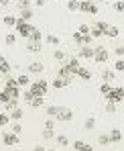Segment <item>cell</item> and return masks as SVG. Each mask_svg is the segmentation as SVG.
Here are the masks:
<instances>
[{"instance_id":"obj_54","label":"cell","mask_w":124,"mask_h":151,"mask_svg":"<svg viewBox=\"0 0 124 151\" xmlns=\"http://www.w3.org/2000/svg\"><path fill=\"white\" fill-rule=\"evenodd\" d=\"M33 151H45V147H41V145H35V147H33Z\"/></svg>"},{"instance_id":"obj_45","label":"cell","mask_w":124,"mask_h":151,"mask_svg":"<svg viewBox=\"0 0 124 151\" xmlns=\"http://www.w3.org/2000/svg\"><path fill=\"white\" fill-rule=\"evenodd\" d=\"M8 100H10V94H8L6 90H0V102H2V104H6Z\"/></svg>"},{"instance_id":"obj_35","label":"cell","mask_w":124,"mask_h":151,"mask_svg":"<svg viewBox=\"0 0 124 151\" xmlns=\"http://www.w3.org/2000/svg\"><path fill=\"white\" fill-rule=\"evenodd\" d=\"M43 139H45V141H51V139H55V133H53V129H45V131H43Z\"/></svg>"},{"instance_id":"obj_47","label":"cell","mask_w":124,"mask_h":151,"mask_svg":"<svg viewBox=\"0 0 124 151\" xmlns=\"http://www.w3.org/2000/svg\"><path fill=\"white\" fill-rule=\"evenodd\" d=\"M12 133H14V135H21V133H23V125H21V121H16V123L12 125Z\"/></svg>"},{"instance_id":"obj_50","label":"cell","mask_w":124,"mask_h":151,"mask_svg":"<svg viewBox=\"0 0 124 151\" xmlns=\"http://www.w3.org/2000/svg\"><path fill=\"white\" fill-rule=\"evenodd\" d=\"M114 53H116V57H124V45H118V47H114Z\"/></svg>"},{"instance_id":"obj_25","label":"cell","mask_w":124,"mask_h":151,"mask_svg":"<svg viewBox=\"0 0 124 151\" xmlns=\"http://www.w3.org/2000/svg\"><path fill=\"white\" fill-rule=\"evenodd\" d=\"M8 94H10V98H21V88L19 86H14V88H4Z\"/></svg>"},{"instance_id":"obj_39","label":"cell","mask_w":124,"mask_h":151,"mask_svg":"<svg viewBox=\"0 0 124 151\" xmlns=\"http://www.w3.org/2000/svg\"><path fill=\"white\" fill-rule=\"evenodd\" d=\"M94 27H96V29H100L102 33H106V29H108L110 25H108L106 21H96V25H94Z\"/></svg>"},{"instance_id":"obj_13","label":"cell","mask_w":124,"mask_h":151,"mask_svg":"<svg viewBox=\"0 0 124 151\" xmlns=\"http://www.w3.org/2000/svg\"><path fill=\"white\" fill-rule=\"evenodd\" d=\"M75 76H79V78H81V80H86V82H90V80H92V72H90L88 68H83V65L77 70V74H75Z\"/></svg>"},{"instance_id":"obj_10","label":"cell","mask_w":124,"mask_h":151,"mask_svg":"<svg viewBox=\"0 0 124 151\" xmlns=\"http://www.w3.org/2000/svg\"><path fill=\"white\" fill-rule=\"evenodd\" d=\"M73 151H94V147L90 145V143H86V141H73Z\"/></svg>"},{"instance_id":"obj_14","label":"cell","mask_w":124,"mask_h":151,"mask_svg":"<svg viewBox=\"0 0 124 151\" xmlns=\"http://www.w3.org/2000/svg\"><path fill=\"white\" fill-rule=\"evenodd\" d=\"M29 84H31V78H29L26 74H21L19 78H16V86H19V88H26Z\"/></svg>"},{"instance_id":"obj_6","label":"cell","mask_w":124,"mask_h":151,"mask_svg":"<svg viewBox=\"0 0 124 151\" xmlns=\"http://www.w3.org/2000/svg\"><path fill=\"white\" fill-rule=\"evenodd\" d=\"M63 65H65V68H67V70H69V72H71L73 76L77 74V70L81 68V65H79V57H67Z\"/></svg>"},{"instance_id":"obj_33","label":"cell","mask_w":124,"mask_h":151,"mask_svg":"<svg viewBox=\"0 0 124 151\" xmlns=\"http://www.w3.org/2000/svg\"><path fill=\"white\" fill-rule=\"evenodd\" d=\"M57 110H59V106H57V104H51V106H47V114H49V119H55Z\"/></svg>"},{"instance_id":"obj_8","label":"cell","mask_w":124,"mask_h":151,"mask_svg":"<svg viewBox=\"0 0 124 151\" xmlns=\"http://www.w3.org/2000/svg\"><path fill=\"white\" fill-rule=\"evenodd\" d=\"M94 53H96V47H92V45L79 47V57H83V59H94Z\"/></svg>"},{"instance_id":"obj_16","label":"cell","mask_w":124,"mask_h":151,"mask_svg":"<svg viewBox=\"0 0 124 151\" xmlns=\"http://www.w3.org/2000/svg\"><path fill=\"white\" fill-rule=\"evenodd\" d=\"M43 104H45V96H35L33 100L29 102V106H31V108H41Z\"/></svg>"},{"instance_id":"obj_57","label":"cell","mask_w":124,"mask_h":151,"mask_svg":"<svg viewBox=\"0 0 124 151\" xmlns=\"http://www.w3.org/2000/svg\"><path fill=\"white\" fill-rule=\"evenodd\" d=\"M96 2H106V0H96Z\"/></svg>"},{"instance_id":"obj_56","label":"cell","mask_w":124,"mask_h":151,"mask_svg":"<svg viewBox=\"0 0 124 151\" xmlns=\"http://www.w3.org/2000/svg\"><path fill=\"white\" fill-rule=\"evenodd\" d=\"M2 61H4V57H2V55H0V63H2Z\"/></svg>"},{"instance_id":"obj_27","label":"cell","mask_w":124,"mask_h":151,"mask_svg":"<svg viewBox=\"0 0 124 151\" xmlns=\"http://www.w3.org/2000/svg\"><path fill=\"white\" fill-rule=\"evenodd\" d=\"M10 68H12V65L4 59V61L0 63V74H2V76H8V74H10Z\"/></svg>"},{"instance_id":"obj_46","label":"cell","mask_w":124,"mask_h":151,"mask_svg":"<svg viewBox=\"0 0 124 151\" xmlns=\"http://www.w3.org/2000/svg\"><path fill=\"white\" fill-rule=\"evenodd\" d=\"M90 35H92V39H100L104 33L100 31V29H96V27H92V31H90Z\"/></svg>"},{"instance_id":"obj_15","label":"cell","mask_w":124,"mask_h":151,"mask_svg":"<svg viewBox=\"0 0 124 151\" xmlns=\"http://www.w3.org/2000/svg\"><path fill=\"white\" fill-rule=\"evenodd\" d=\"M102 80H104V82H114V80H116V72H114V70H104V72H102Z\"/></svg>"},{"instance_id":"obj_18","label":"cell","mask_w":124,"mask_h":151,"mask_svg":"<svg viewBox=\"0 0 124 151\" xmlns=\"http://www.w3.org/2000/svg\"><path fill=\"white\" fill-rule=\"evenodd\" d=\"M104 35H108L110 39H114V37H118V35H120V29H118V27H114V25H110L108 29H106V33H104Z\"/></svg>"},{"instance_id":"obj_51","label":"cell","mask_w":124,"mask_h":151,"mask_svg":"<svg viewBox=\"0 0 124 151\" xmlns=\"http://www.w3.org/2000/svg\"><path fill=\"white\" fill-rule=\"evenodd\" d=\"M77 31H79L81 35H90V31H92V29H90L88 25H79V29H77Z\"/></svg>"},{"instance_id":"obj_3","label":"cell","mask_w":124,"mask_h":151,"mask_svg":"<svg viewBox=\"0 0 124 151\" xmlns=\"http://www.w3.org/2000/svg\"><path fill=\"white\" fill-rule=\"evenodd\" d=\"M14 29H16V33H19L21 37L29 39V37H31V31H33V25H29V21L16 19V25H14Z\"/></svg>"},{"instance_id":"obj_44","label":"cell","mask_w":124,"mask_h":151,"mask_svg":"<svg viewBox=\"0 0 124 151\" xmlns=\"http://www.w3.org/2000/svg\"><path fill=\"white\" fill-rule=\"evenodd\" d=\"M73 41H75V43H77V45H79V47L83 45V35H81L79 31H77V33H73Z\"/></svg>"},{"instance_id":"obj_52","label":"cell","mask_w":124,"mask_h":151,"mask_svg":"<svg viewBox=\"0 0 124 151\" xmlns=\"http://www.w3.org/2000/svg\"><path fill=\"white\" fill-rule=\"evenodd\" d=\"M45 129H55V119H47L45 121Z\"/></svg>"},{"instance_id":"obj_4","label":"cell","mask_w":124,"mask_h":151,"mask_svg":"<svg viewBox=\"0 0 124 151\" xmlns=\"http://www.w3.org/2000/svg\"><path fill=\"white\" fill-rule=\"evenodd\" d=\"M55 121H61V123L73 121V110L67 108V106H59V110H57V114H55Z\"/></svg>"},{"instance_id":"obj_26","label":"cell","mask_w":124,"mask_h":151,"mask_svg":"<svg viewBox=\"0 0 124 151\" xmlns=\"http://www.w3.org/2000/svg\"><path fill=\"white\" fill-rule=\"evenodd\" d=\"M57 76H61V78H65V80H71V78H73V74H71L65 65H61V68H59V74H57Z\"/></svg>"},{"instance_id":"obj_55","label":"cell","mask_w":124,"mask_h":151,"mask_svg":"<svg viewBox=\"0 0 124 151\" xmlns=\"http://www.w3.org/2000/svg\"><path fill=\"white\" fill-rule=\"evenodd\" d=\"M8 2H10V0H0V6H6Z\"/></svg>"},{"instance_id":"obj_21","label":"cell","mask_w":124,"mask_h":151,"mask_svg":"<svg viewBox=\"0 0 124 151\" xmlns=\"http://www.w3.org/2000/svg\"><path fill=\"white\" fill-rule=\"evenodd\" d=\"M23 114H25V112H23V108H21V106H19V108H14L12 112H8V116H10L12 121H21V119H23Z\"/></svg>"},{"instance_id":"obj_30","label":"cell","mask_w":124,"mask_h":151,"mask_svg":"<svg viewBox=\"0 0 124 151\" xmlns=\"http://www.w3.org/2000/svg\"><path fill=\"white\" fill-rule=\"evenodd\" d=\"M53 57H55L57 61H65V59H67L65 51H61V49H55V51H53Z\"/></svg>"},{"instance_id":"obj_42","label":"cell","mask_w":124,"mask_h":151,"mask_svg":"<svg viewBox=\"0 0 124 151\" xmlns=\"http://www.w3.org/2000/svg\"><path fill=\"white\" fill-rule=\"evenodd\" d=\"M23 98H25V102L26 104H29V102L33 100V98H35V94H33V92H31V88H29V90H25V92H23Z\"/></svg>"},{"instance_id":"obj_32","label":"cell","mask_w":124,"mask_h":151,"mask_svg":"<svg viewBox=\"0 0 124 151\" xmlns=\"http://www.w3.org/2000/svg\"><path fill=\"white\" fill-rule=\"evenodd\" d=\"M67 8L75 12V10H79V0H67Z\"/></svg>"},{"instance_id":"obj_49","label":"cell","mask_w":124,"mask_h":151,"mask_svg":"<svg viewBox=\"0 0 124 151\" xmlns=\"http://www.w3.org/2000/svg\"><path fill=\"white\" fill-rule=\"evenodd\" d=\"M88 12H90V14H98V4H96L94 0H92V4H90V8H88Z\"/></svg>"},{"instance_id":"obj_37","label":"cell","mask_w":124,"mask_h":151,"mask_svg":"<svg viewBox=\"0 0 124 151\" xmlns=\"http://www.w3.org/2000/svg\"><path fill=\"white\" fill-rule=\"evenodd\" d=\"M14 86H16V78H10V76H6L4 88H14Z\"/></svg>"},{"instance_id":"obj_34","label":"cell","mask_w":124,"mask_h":151,"mask_svg":"<svg viewBox=\"0 0 124 151\" xmlns=\"http://www.w3.org/2000/svg\"><path fill=\"white\" fill-rule=\"evenodd\" d=\"M110 90H112V86H110V82H104V84L100 86V94H102V96H106V94H108Z\"/></svg>"},{"instance_id":"obj_40","label":"cell","mask_w":124,"mask_h":151,"mask_svg":"<svg viewBox=\"0 0 124 151\" xmlns=\"http://www.w3.org/2000/svg\"><path fill=\"white\" fill-rule=\"evenodd\" d=\"M47 43L57 47V45H59V37H57V35H47Z\"/></svg>"},{"instance_id":"obj_17","label":"cell","mask_w":124,"mask_h":151,"mask_svg":"<svg viewBox=\"0 0 124 151\" xmlns=\"http://www.w3.org/2000/svg\"><path fill=\"white\" fill-rule=\"evenodd\" d=\"M41 31L37 29V27H33V31H31V37H29V41H35V43H41Z\"/></svg>"},{"instance_id":"obj_19","label":"cell","mask_w":124,"mask_h":151,"mask_svg":"<svg viewBox=\"0 0 124 151\" xmlns=\"http://www.w3.org/2000/svg\"><path fill=\"white\" fill-rule=\"evenodd\" d=\"M4 108H6V112H12L14 108H19V98H10V100L4 104Z\"/></svg>"},{"instance_id":"obj_29","label":"cell","mask_w":124,"mask_h":151,"mask_svg":"<svg viewBox=\"0 0 124 151\" xmlns=\"http://www.w3.org/2000/svg\"><path fill=\"white\" fill-rule=\"evenodd\" d=\"M19 19H23V21H31L33 19V8H25V10H21V17Z\"/></svg>"},{"instance_id":"obj_11","label":"cell","mask_w":124,"mask_h":151,"mask_svg":"<svg viewBox=\"0 0 124 151\" xmlns=\"http://www.w3.org/2000/svg\"><path fill=\"white\" fill-rule=\"evenodd\" d=\"M43 70H45V65H43L41 61H31V63H29V72H31V74H41Z\"/></svg>"},{"instance_id":"obj_23","label":"cell","mask_w":124,"mask_h":151,"mask_svg":"<svg viewBox=\"0 0 124 151\" xmlns=\"http://www.w3.org/2000/svg\"><path fill=\"white\" fill-rule=\"evenodd\" d=\"M98 143L102 145V147L110 145V135H108V133H102V135H98Z\"/></svg>"},{"instance_id":"obj_1","label":"cell","mask_w":124,"mask_h":151,"mask_svg":"<svg viewBox=\"0 0 124 151\" xmlns=\"http://www.w3.org/2000/svg\"><path fill=\"white\" fill-rule=\"evenodd\" d=\"M47 90H49V82H47V80H43V78H39L37 82H33V84H31V92H33L35 96H45V94H47Z\"/></svg>"},{"instance_id":"obj_53","label":"cell","mask_w":124,"mask_h":151,"mask_svg":"<svg viewBox=\"0 0 124 151\" xmlns=\"http://www.w3.org/2000/svg\"><path fill=\"white\" fill-rule=\"evenodd\" d=\"M45 4H47V0H35V6H39V8L45 6Z\"/></svg>"},{"instance_id":"obj_38","label":"cell","mask_w":124,"mask_h":151,"mask_svg":"<svg viewBox=\"0 0 124 151\" xmlns=\"http://www.w3.org/2000/svg\"><path fill=\"white\" fill-rule=\"evenodd\" d=\"M116 108H118V104H114V102H106V112H108V114H114Z\"/></svg>"},{"instance_id":"obj_24","label":"cell","mask_w":124,"mask_h":151,"mask_svg":"<svg viewBox=\"0 0 124 151\" xmlns=\"http://www.w3.org/2000/svg\"><path fill=\"white\" fill-rule=\"evenodd\" d=\"M26 49L31 51V53H39V51H41V43H35V41H29V43H26Z\"/></svg>"},{"instance_id":"obj_12","label":"cell","mask_w":124,"mask_h":151,"mask_svg":"<svg viewBox=\"0 0 124 151\" xmlns=\"http://www.w3.org/2000/svg\"><path fill=\"white\" fill-rule=\"evenodd\" d=\"M108 135H110V143H120L122 141V131L120 129H112Z\"/></svg>"},{"instance_id":"obj_36","label":"cell","mask_w":124,"mask_h":151,"mask_svg":"<svg viewBox=\"0 0 124 151\" xmlns=\"http://www.w3.org/2000/svg\"><path fill=\"white\" fill-rule=\"evenodd\" d=\"M114 72H124V59H122V57L116 59V63H114Z\"/></svg>"},{"instance_id":"obj_22","label":"cell","mask_w":124,"mask_h":151,"mask_svg":"<svg viewBox=\"0 0 124 151\" xmlns=\"http://www.w3.org/2000/svg\"><path fill=\"white\" fill-rule=\"evenodd\" d=\"M55 141H57L59 147H69V139L65 135H55Z\"/></svg>"},{"instance_id":"obj_20","label":"cell","mask_w":124,"mask_h":151,"mask_svg":"<svg viewBox=\"0 0 124 151\" xmlns=\"http://www.w3.org/2000/svg\"><path fill=\"white\" fill-rule=\"evenodd\" d=\"M83 129H86V131H94V129H96V119H94V116H88V119L83 121Z\"/></svg>"},{"instance_id":"obj_43","label":"cell","mask_w":124,"mask_h":151,"mask_svg":"<svg viewBox=\"0 0 124 151\" xmlns=\"http://www.w3.org/2000/svg\"><path fill=\"white\" fill-rule=\"evenodd\" d=\"M8 121H10V116H8V112H0V127L8 125Z\"/></svg>"},{"instance_id":"obj_58","label":"cell","mask_w":124,"mask_h":151,"mask_svg":"<svg viewBox=\"0 0 124 151\" xmlns=\"http://www.w3.org/2000/svg\"><path fill=\"white\" fill-rule=\"evenodd\" d=\"M45 151H55V149H45Z\"/></svg>"},{"instance_id":"obj_7","label":"cell","mask_w":124,"mask_h":151,"mask_svg":"<svg viewBox=\"0 0 124 151\" xmlns=\"http://www.w3.org/2000/svg\"><path fill=\"white\" fill-rule=\"evenodd\" d=\"M108 57H110V53L106 51V47H96V53H94V59L98 61V63H106L108 61Z\"/></svg>"},{"instance_id":"obj_41","label":"cell","mask_w":124,"mask_h":151,"mask_svg":"<svg viewBox=\"0 0 124 151\" xmlns=\"http://www.w3.org/2000/svg\"><path fill=\"white\" fill-rule=\"evenodd\" d=\"M112 6H114V10H116V12H122V14H124V0H118V2H114Z\"/></svg>"},{"instance_id":"obj_5","label":"cell","mask_w":124,"mask_h":151,"mask_svg":"<svg viewBox=\"0 0 124 151\" xmlns=\"http://www.w3.org/2000/svg\"><path fill=\"white\" fill-rule=\"evenodd\" d=\"M2 143L8 145V147H14V145L21 143V139H19V135H14V133L10 131V133H4V135H2Z\"/></svg>"},{"instance_id":"obj_28","label":"cell","mask_w":124,"mask_h":151,"mask_svg":"<svg viewBox=\"0 0 124 151\" xmlns=\"http://www.w3.org/2000/svg\"><path fill=\"white\" fill-rule=\"evenodd\" d=\"M2 23L6 27H14L16 25V17H10V14H6V17H2Z\"/></svg>"},{"instance_id":"obj_48","label":"cell","mask_w":124,"mask_h":151,"mask_svg":"<svg viewBox=\"0 0 124 151\" xmlns=\"http://www.w3.org/2000/svg\"><path fill=\"white\" fill-rule=\"evenodd\" d=\"M25 8H31V0H19V10H25Z\"/></svg>"},{"instance_id":"obj_9","label":"cell","mask_w":124,"mask_h":151,"mask_svg":"<svg viewBox=\"0 0 124 151\" xmlns=\"http://www.w3.org/2000/svg\"><path fill=\"white\" fill-rule=\"evenodd\" d=\"M71 84V80H65V78H61V76H57L53 82H51V86L55 88V90H59V88H65V86H69Z\"/></svg>"},{"instance_id":"obj_2","label":"cell","mask_w":124,"mask_h":151,"mask_svg":"<svg viewBox=\"0 0 124 151\" xmlns=\"http://www.w3.org/2000/svg\"><path fill=\"white\" fill-rule=\"evenodd\" d=\"M106 98V102H114V104H120V102L124 100V88H114L112 86V90L104 96Z\"/></svg>"},{"instance_id":"obj_31","label":"cell","mask_w":124,"mask_h":151,"mask_svg":"<svg viewBox=\"0 0 124 151\" xmlns=\"http://www.w3.org/2000/svg\"><path fill=\"white\" fill-rule=\"evenodd\" d=\"M4 43H6V45H14V43H16V35H14V33H6Z\"/></svg>"}]
</instances>
